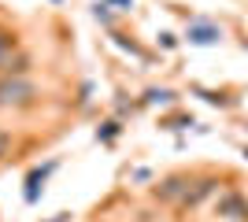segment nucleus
<instances>
[{"instance_id":"f257e3e1","label":"nucleus","mask_w":248,"mask_h":222,"mask_svg":"<svg viewBox=\"0 0 248 222\" xmlns=\"http://www.w3.org/2000/svg\"><path fill=\"white\" fill-rule=\"evenodd\" d=\"M33 96H37V89L22 78H4L0 82V107H26L33 104Z\"/></svg>"},{"instance_id":"f03ea898","label":"nucleus","mask_w":248,"mask_h":222,"mask_svg":"<svg viewBox=\"0 0 248 222\" xmlns=\"http://www.w3.org/2000/svg\"><path fill=\"white\" fill-rule=\"evenodd\" d=\"M215 215H218V219H237V222H245L248 219V200L241 196V192H222L218 204H215Z\"/></svg>"},{"instance_id":"7ed1b4c3","label":"nucleus","mask_w":248,"mask_h":222,"mask_svg":"<svg viewBox=\"0 0 248 222\" xmlns=\"http://www.w3.org/2000/svg\"><path fill=\"white\" fill-rule=\"evenodd\" d=\"M186 37H189V44H218L222 41V30L215 22H189Z\"/></svg>"},{"instance_id":"20e7f679","label":"nucleus","mask_w":248,"mask_h":222,"mask_svg":"<svg viewBox=\"0 0 248 222\" xmlns=\"http://www.w3.org/2000/svg\"><path fill=\"white\" fill-rule=\"evenodd\" d=\"M155 192H159L163 200H174V196H186V178H178V174H174V178H167V181H163V185H159Z\"/></svg>"},{"instance_id":"39448f33","label":"nucleus","mask_w":248,"mask_h":222,"mask_svg":"<svg viewBox=\"0 0 248 222\" xmlns=\"http://www.w3.org/2000/svg\"><path fill=\"white\" fill-rule=\"evenodd\" d=\"M11 48H15V33L0 30V63H4V56H11Z\"/></svg>"},{"instance_id":"423d86ee","label":"nucleus","mask_w":248,"mask_h":222,"mask_svg":"<svg viewBox=\"0 0 248 222\" xmlns=\"http://www.w3.org/2000/svg\"><path fill=\"white\" fill-rule=\"evenodd\" d=\"M148 100H152V104H170L174 93H170V89H148Z\"/></svg>"},{"instance_id":"0eeeda50","label":"nucleus","mask_w":248,"mask_h":222,"mask_svg":"<svg viewBox=\"0 0 248 222\" xmlns=\"http://www.w3.org/2000/svg\"><path fill=\"white\" fill-rule=\"evenodd\" d=\"M108 8H111V4H93V15L100 22H111V11H108Z\"/></svg>"},{"instance_id":"6e6552de","label":"nucleus","mask_w":248,"mask_h":222,"mask_svg":"<svg viewBox=\"0 0 248 222\" xmlns=\"http://www.w3.org/2000/svg\"><path fill=\"white\" fill-rule=\"evenodd\" d=\"M8 148H11V137H8V133H4V130H0V159L8 156Z\"/></svg>"},{"instance_id":"1a4fd4ad","label":"nucleus","mask_w":248,"mask_h":222,"mask_svg":"<svg viewBox=\"0 0 248 222\" xmlns=\"http://www.w3.org/2000/svg\"><path fill=\"white\" fill-rule=\"evenodd\" d=\"M111 4H115V8H119V11H126V8H134V0H111Z\"/></svg>"},{"instance_id":"9d476101","label":"nucleus","mask_w":248,"mask_h":222,"mask_svg":"<svg viewBox=\"0 0 248 222\" xmlns=\"http://www.w3.org/2000/svg\"><path fill=\"white\" fill-rule=\"evenodd\" d=\"M52 4H60V0H52Z\"/></svg>"}]
</instances>
